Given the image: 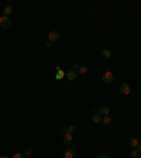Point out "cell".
Masks as SVG:
<instances>
[{
	"mask_svg": "<svg viewBox=\"0 0 141 158\" xmlns=\"http://www.w3.org/2000/svg\"><path fill=\"white\" fill-rule=\"evenodd\" d=\"M113 79H114V74H113L111 71H106V72L103 74V76H102V81H103L105 83H111Z\"/></svg>",
	"mask_w": 141,
	"mask_h": 158,
	"instance_id": "1",
	"label": "cell"
},
{
	"mask_svg": "<svg viewBox=\"0 0 141 158\" xmlns=\"http://www.w3.org/2000/svg\"><path fill=\"white\" fill-rule=\"evenodd\" d=\"M10 24H11V21H10V19H9L7 16H4V14H3V16L0 17V27H1V28L7 30V28L10 27Z\"/></svg>",
	"mask_w": 141,
	"mask_h": 158,
	"instance_id": "2",
	"label": "cell"
},
{
	"mask_svg": "<svg viewBox=\"0 0 141 158\" xmlns=\"http://www.w3.org/2000/svg\"><path fill=\"white\" fill-rule=\"evenodd\" d=\"M120 92H121V95H130L131 89H130V85L129 83H121V86H120Z\"/></svg>",
	"mask_w": 141,
	"mask_h": 158,
	"instance_id": "3",
	"label": "cell"
},
{
	"mask_svg": "<svg viewBox=\"0 0 141 158\" xmlns=\"http://www.w3.org/2000/svg\"><path fill=\"white\" fill-rule=\"evenodd\" d=\"M65 76L68 81H75L76 78H78V72L74 71V69H69L68 72H65Z\"/></svg>",
	"mask_w": 141,
	"mask_h": 158,
	"instance_id": "4",
	"label": "cell"
},
{
	"mask_svg": "<svg viewBox=\"0 0 141 158\" xmlns=\"http://www.w3.org/2000/svg\"><path fill=\"white\" fill-rule=\"evenodd\" d=\"M102 124L105 127H110L111 124H113V119L110 116H103L102 117Z\"/></svg>",
	"mask_w": 141,
	"mask_h": 158,
	"instance_id": "5",
	"label": "cell"
},
{
	"mask_svg": "<svg viewBox=\"0 0 141 158\" xmlns=\"http://www.w3.org/2000/svg\"><path fill=\"white\" fill-rule=\"evenodd\" d=\"M96 112H98L99 115H103V116H109V113H110V107H107V106H102V107L96 109Z\"/></svg>",
	"mask_w": 141,
	"mask_h": 158,
	"instance_id": "6",
	"label": "cell"
},
{
	"mask_svg": "<svg viewBox=\"0 0 141 158\" xmlns=\"http://www.w3.org/2000/svg\"><path fill=\"white\" fill-rule=\"evenodd\" d=\"M56 40H59V32L58 31H51L48 34V41L50 42H54Z\"/></svg>",
	"mask_w": 141,
	"mask_h": 158,
	"instance_id": "7",
	"label": "cell"
},
{
	"mask_svg": "<svg viewBox=\"0 0 141 158\" xmlns=\"http://www.w3.org/2000/svg\"><path fill=\"white\" fill-rule=\"evenodd\" d=\"M64 76H65V72H64V71H62L59 66H56V74H55V79H56V81H61Z\"/></svg>",
	"mask_w": 141,
	"mask_h": 158,
	"instance_id": "8",
	"label": "cell"
},
{
	"mask_svg": "<svg viewBox=\"0 0 141 158\" xmlns=\"http://www.w3.org/2000/svg\"><path fill=\"white\" fill-rule=\"evenodd\" d=\"M75 157V151L72 148H66L64 151V158H74Z\"/></svg>",
	"mask_w": 141,
	"mask_h": 158,
	"instance_id": "9",
	"label": "cell"
},
{
	"mask_svg": "<svg viewBox=\"0 0 141 158\" xmlns=\"http://www.w3.org/2000/svg\"><path fill=\"white\" fill-rule=\"evenodd\" d=\"M92 120H93V123H102V115H99L98 112L95 110L92 113Z\"/></svg>",
	"mask_w": 141,
	"mask_h": 158,
	"instance_id": "10",
	"label": "cell"
},
{
	"mask_svg": "<svg viewBox=\"0 0 141 158\" xmlns=\"http://www.w3.org/2000/svg\"><path fill=\"white\" fill-rule=\"evenodd\" d=\"M62 140H64V143H65V144H71L74 138H72V134H69V133H65V134L62 136Z\"/></svg>",
	"mask_w": 141,
	"mask_h": 158,
	"instance_id": "11",
	"label": "cell"
},
{
	"mask_svg": "<svg viewBox=\"0 0 141 158\" xmlns=\"http://www.w3.org/2000/svg\"><path fill=\"white\" fill-rule=\"evenodd\" d=\"M75 130H76L75 126H68V127H64V128H62V133H64V134H65V133H69V134H72Z\"/></svg>",
	"mask_w": 141,
	"mask_h": 158,
	"instance_id": "12",
	"label": "cell"
},
{
	"mask_svg": "<svg viewBox=\"0 0 141 158\" xmlns=\"http://www.w3.org/2000/svg\"><path fill=\"white\" fill-rule=\"evenodd\" d=\"M102 55H103L106 59H109V58L111 57V52H110V50H107V48H103V50H102Z\"/></svg>",
	"mask_w": 141,
	"mask_h": 158,
	"instance_id": "13",
	"label": "cell"
},
{
	"mask_svg": "<svg viewBox=\"0 0 141 158\" xmlns=\"http://www.w3.org/2000/svg\"><path fill=\"white\" fill-rule=\"evenodd\" d=\"M138 144H140V141H138L135 137L130 138V146H131V147H135V148H137V147H138Z\"/></svg>",
	"mask_w": 141,
	"mask_h": 158,
	"instance_id": "14",
	"label": "cell"
},
{
	"mask_svg": "<svg viewBox=\"0 0 141 158\" xmlns=\"http://www.w3.org/2000/svg\"><path fill=\"white\" fill-rule=\"evenodd\" d=\"M11 11H13V7L9 4V6H6V7H4V11H3V13H4V16H7V17H9V14H11Z\"/></svg>",
	"mask_w": 141,
	"mask_h": 158,
	"instance_id": "15",
	"label": "cell"
},
{
	"mask_svg": "<svg viewBox=\"0 0 141 158\" xmlns=\"http://www.w3.org/2000/svg\"><path fill=\"white\" fill-rule=\"evenodd\" d=\"M87 72V66H85V65H82L79 69H78V74H80V75H85Z\"/></svg>",
	"mask_w": 141,
	"mask_h": 158,
	"instance_id": "16",
	"label": "cell"
},
{
	"mask_svg": "<svg viewBox=\"0 0 141 158\" xmlns=\"http://www.w3.org/2000/svg\"><path fill=\"white\" fill-rule=\"evenodd\" d=\"M33 152H34V151H33V148H31V147H28L27 150H25V151H24V152H23V154H24L25 157L28 158L30 155H33Z\"/></svg>",
	"mask_w": 141,
	"mask_h": 158,
	"instance_id": "17",
	"label": "cell"
},
{
	"mask_svg": "<svg viewBox=\"0 0 141 158\" xmlns=\"http://www.w3.org/2000/svg\"><path fill=\"white\" fill-rule=\"evenodd\" d=\"M138 154H140V151H138L137 148H134V150L131 151V157H133V158H137V157H138Z\"/></svg>",
	"mask_w": 141,
	"mask_h": 158,
	"instance_id": "18",
	"label": "cell"
},
{
	"mask_svg": "<svg viewBox=\"0 0 141 158\" xmlns=\"http://www.w3.org/2000/svg\"><path fill=\"white\" fill-rule=\"evenodd\" d=\"M13 158H27V157H25L23 152H17V154H14V157Z\"/></svg>",
	"mask_w": 141,
	"mask_h": 158,
	"instance_id": "19",
	"label": "cell"
},
{
	"mask_svg": "<svg viewBox=\"0 0 141 158\" xmlns=\"http://www.w3.org/2000/svg\"><path fill=\"white\" fill-rule=\"evenodd\" d=\"M96 158H109V155H106V154H98Z\"/></svg>",
	"mask_w": 141,
	"mask_h": 158,
	"instance_id": "20",
	"label": "cell"
},
{
	"mask_svg": "<svg viewBox=\"0 0 141 158\" xmlns=\"http://www.w3.org/2000/svg\"><path fill=\"white\" fill-rule=\"evenodd\" d=\"M79 68H80L79 63H75V65H74V71H75V69H79Z\"/></svg>",
	"mask_w": 141,
	"mask_h": 158,
	"instance_id": "21",
	"label": "cell"
},
{
	"mask_svg": "<svg viewBox=\"0 0 141 158\" xmlns=\"http://www.w3.org/2000/svg\"><path fill=\"white\" fill-rule=\"evenodd\" d=\"M51 47H52V42L47 41V48H51Z\"/></svg>",
	"mask_w": 141,
	"mask_h": 158,
	"instance_id": "22",
	"label": "cell"
},
{
	"mask_svg": "<svg viewBox=\"0 0 141 158\" xmlns=\"http://www.w3.org/2000/svg\"><path fill=\"white\" fill-rule=\"evenodd\" d=\"M137 150H138V151H140V152H141V143H140V144H138V147H137Z\"/></svg>",
	"mask_w": 141,
	"mask_h": 158,
	"instance_id": "23",
	"label": "cell"
},
{
	"mask_svg": "<svg viewBox=\"0 0 141 158\" xmlns=\"http://www.w3.org/2000/svg\"><path fill=\"white\" fill-rule=\"evenodd\" d=\"M0 158H9V157H7L6 154H3V155H0Z\"/></svg>",
	"mask_w": 141,
	"mask_h": 158,
	"instance_id": "24",
	"label": "cell"
}]
</instances>
